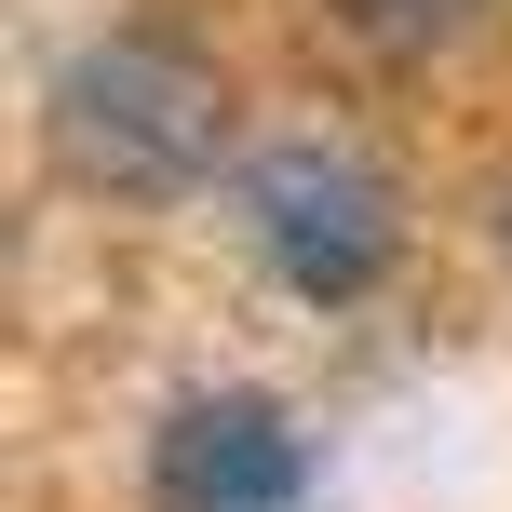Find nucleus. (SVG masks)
<instances>
[{
    "instance_id": "f257e3e1",
    "label": "nucleus",
    "mask_w": 512,
    "mask_h": 512,
    "mask_svg": "<svg viewBox=\"0 0 512 512\" xmlns=\"http://www.w3.org/2000/svg\"><path fill=\"white\" fill-rule=\"evenodd\" d=\"M54 149H68L81 189L162 203V189H203L216 176L230 95H216V68L176 54V41H81L68 68H54Z\"/></svg>"
},
{
    "instance_id": "f03ea898",
    "label": "nucleus",
    "mask_w": 512,
    "mask_h": 512,
    "mask_svg": "<svg viewBox=\"0 0 512 512\" xmlns=\"http://www.w3.org/2000/svg\"><path fill=\"white\" fill-rule=\"evenodd\" d=\"M243 243L270 256L283 283H297V297H364V283L391 270V189L364 176L351 149H256L243 162Z\"/></svg>"
},
{
    "instance_id": "7ed1b4c3",
    "label": "nucleus",
    "mask_w": 512,
    "mask_h": 512,
    "mask_svg": "<svg viewBox=\"0 0 512 512\" xmlns=\"http://www.w3.org/2000/svg\"><path fill=\"white\" fill-rule=\"evenodd\" d=\"M162 512H297L310 499V445L270 391H189L149 445Z\"/></svg>"
},
{
    "instance_id": "20e7f679",
    "label": "nucleus",
    "mask_w": 512,
    "mask_h": 512,
    "mask_svg": "<svg viewBox=\"0 0 512 512\" xmlns=\"http://www.w3.org/2000/svg\"><path fill=\"white\" fill-rule=\"evenodd\" d=\"M351 41H378V54H432V41H459L486 0H324Z\"/></svg>"
},
{
    "instance_id": "39448f33",
    "label": "nucleus",
    "mask_w": 512,
    "mask_h": 512,
    "mask_svg": "<svg viewBox=\"0 0 512 512\" xmlns=\"http://www.w3.org/2000/svg\"><path fill=\"white\" fill-rule=\"evenodd\" d=\"M499 243H512V216H499Z\"/></svg>"
}]
</instances>
